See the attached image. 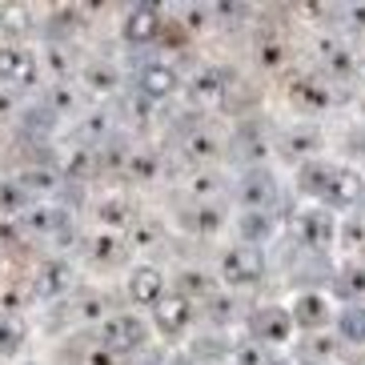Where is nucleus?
I'll return each mask as SVG.
<instances>
[{"label": "nucleus", "mask_w": 365, "mask_h": 365, "mask_svg": "<svg viewBox=\"0 0 365 365\" xmlns=\"http://www.w3.org/2000/svg\"><path fill=\"white\" fill-rule=\"evenodd\" d=\"M293 181L309 205H322L329 213H354L357 205H365V177L361 169H349V165H337V161H305L297 165Z\"/></svg>", "instance_id": "nucleus-1"}, {"label": "nucleus", "mask_w": 365, "mask_h": 365, "mask_svg": "<svg viewBox=\"0 0 365 365\" xmlns=\"http://www.w3.org/2000/svg\"><path fill=\"white\" fill-rule=\"evenodd\" d=\"M217 281H221V289L229 293H245V289H257L261 281H265V253L253 245H229L217 261Z\"/></svg>", "instance_id": "nucleus-2"}, {"label": "nucleus", "mask_w": 365, "mask_h": 365, "mask_svg": "<svg viewBox=\"0 0 365 365\" xmlns=\"http://www.w3.org/2000/svg\"><path fill=\"white\" fill-rule=\"evenodd\" d=\"M293 233H297V241L309 249L313 257H325V253H333V245H337L341 217L329 213V209H322V205L305 201L297 213H293Z\"/></svg>", "instance_id": "nucleus-3"}, {"label": "nucleus", "mask_w": 365, "mask_h": 365, "mask_svg": "<svg viewBox=\"0 0 365 365\" xmlns=\"http://www.w3.org/2000/svg\"><path fill=\"white\" fill-rule=\"evenodd\" d=\"M97 333H101V349L117 357H133L140 349H149V337H153L149 322L137 317V313H113L108 322L97 325Z\"/></svg>", "instance_id": "nucleus-4"}, {"label": "nucleus", "mask_w": 365, "mask_h": 365, "mask_svg": "<svg viewBox=\"0 0 365 365\" xmlns=\"http://www.w3.org/2000/svg\"><path fill=\"white\" fill-rule=\"evenodd\" d=\"M245 329H249V341L265 345V349H281V345L293 341L297 325H293L285 305H257V309L245 313Z\"/></svg>", "instance_id": "nucleus-5"}, {"label": "nucleus", "mask_w": 365, "mask_h": 365, "mask_svg": "<svg viewBox=\"0 0 365 365\" xmlns=\"http://www.w3.org/2000/svg\"><path fill=\"white\" fill-rule=\"evenodd\" d=\"M289 317H293V325H297L301 333H325L333 322H337V301L329 297L325 289H297L289 297Z\"/></svg>", "instance_id": "nucleus-6"}, {"label": "nucleus", "mask_w": 365, "mask_h": 365, "mask_svg": "<svg viewBox=\"0 0 365 365\" xmlns=\"http://www.w3.org/2000/svg\"><path fill=\"white\" fill-rule=\"evenodd\" d=\"M41 76V56L29 44H0V88H33Z\"/></svg>", "instance_id": "nucleus-7"}, {"label": "nucleus", "mask_w": 365, "mask_h": 365, "mask_svg": "<svg viewBox=\"0 0 365 365\" xmlns=\"http://www.w3.org/2000/svg\"><path fill=\"white\" fill-rule=\"evenodd\" d=\"M125 297L137 309H157L169 297V281H165V273L153 261H140V265L129 269V277H125Z\"/></svg>", "instance_id": "nucleus-8"}, {"label": "nucleus", "mask_w": 365, "mask_h": 365, "mask_svg": "<svg viewBox=\"0 0 365 365\" xmlns=\"http://www.w3.org/2000/svg\"><path fill=\"white\" fill-rule=\"evenodd\" d=\"M24 233L29 237H44V241H53V245H68L76 237L73 229V217L61 209V205H33L29 213H24Z\"/></svg>", "instance_id": "nucleus-9"}, {"label": "nucleus", "mask_w": 365, "mask_h": 365, "mask_svg": "<svg viewBox=\"0 0 365 365\" xmlns=\"http://www.w3.org/2000/svg\"><path fill=\"white\" fill-rule=\"evenodd\" d=\"M237 193H241V205L245 209H257V213H273L281 201V181L277 173L261 165V169H245V177L237 181Z\"/></svg>", "instance_id": "nucleus-10"}, {"label": "nucleus", "mask_w": 365, "mask_h": 365, "mask_svg": "<svg viewBox=\"0 0 365 365\" xmlns=\"http://www.w3.org/2000/svg\"><path fill=\"white\" fill-rule=\"evenodd\" d=\"M229 153H233L241 165H249V169H261V165H269V157L277 153V140L269 137V129H261V125L245 120V125H237V129H233Z\"/></svg>", "instance_id": "nucleus-11"}, {"label": "nucleus", "mask_w": 365, "mask_h": 365, "mask_svg": "<svg viewBox=\"0 0 365 365\" xmlns=\"http://www.w3.org/2000/svg\"><path fill=\"white\" fill-rule=\"evenodd\" d=\"M193 322H197V305L193 301H185V297H177V293H169V297L153 309V329L161 333L165 341H181V337H189Z\"/></svg>", "instance_id": "nucleus-12"}, {"label": "nucleus", "mask_w": 365, "mask_h": 365, "mask_svg": "<svg viewBox=\"0 0 365 365\" xmlns=\"http://www.w3.org/2000/svg\"><path fill=\"white\" fill-rule=\"evenodd\" d=\"M273 140H277V153L289 165L317 161V157H322V145H325L317 125H289V129H281V137H273Z\"/></svg>", "instance_id": "nucleus-13"}, {"label": "nucleus", "mask_w": 365, "mask_h": 365, "mask_svg": "<svg viewBox=\"0 0 365 365\" xmlns=\"http://www.w3.org/2000/svg\"><path fill=\"white\" fill-rule=\"evenodd\" d=\"M177 88H181V73L169 61H145L137 68V97L157 105V101H169Z\"/></svg>", "instance_id": "nucleus-14"}, {"label": "nucleus", "mask_w": 365, "mask_h": 365, "mask_svg": "<svg viewBox=\"0 0 365 365\" xmlns=\"http://www.w3.org/2000/svg\"><path fill=\"white\" fill-rule=\"evenodd\" d=\"M229 85H233V73L225 65H197V73L189 76V97L197 105H217V101H225Z\"/></svg>", "instance_id": "nucleus-15"}, {"label": "nucleus", "mask_w": 365, "mask_h": 365, "mask_svg": "<svg viewBox=\"0 0 365 365\" xmlns=\"http://www.w3.org/2000/svg\"><path fill=\"white\" fill-rule=\"evenodd\" d=\"M181 157L193 165L197 173H201V169H213L217 157H221V137H217V129H209V125L185 129V137H181Z\"/></svg>", "instance_id": "nucleus-16"}, {"label": "nucleus", "mask_w": 365, "mask_h": 365, "mask_svg": "<svg viewBox=\"0 0 365 365\" xmlns=\"http://www.w3.org/2000/svg\"><path fill=\"white\" fill-rule=\"evenodd\" d=\"M165 33V16L157 4H137V9L125 12V24H120V36L129 44H153Z\"/></svg>", "instance_id": "nucleus-17"}, {"label": "nucleus", "mask_w": 365, "mask_h": 365, "mask_svg": "<svg viewBox=\"0 0 365 365\" xmlns=\"http://www.w3.org/2000/svg\"><path fill=\"white\" fill-rule=\"evenodd\" d=\"M93 217H97L101 233H125V229L137 225V209L125 193H105L93 205Z\"/></svg>", "instance_id": "nucleus-18"}, {"label": "nucleus", "mask_w": 365, "mask_h": 365, "mask_svg": "<svg viewBox=\"0 0 365 365\" xmlns=\"http://www.w3.org/2000/svg\"><path fill=\"white\" fill-rule=\"evenodd\" d=\"M73 281H76V273L68 265V257H44L33 277V293L36 297H65L73 289Z\"/></svg>", "instance_id": "nucleus-19"}, {"label": "nucleus", "mask_w": 365, "mask_h": 365, "mask_svg": "<svg viewBox=\"0 0 365 365\" xmlns=\"http://www.w3.org/2000/svg\"><path fill=\"white\" fill-rule=\"evenodd\" d=\"M329 297L345 305H365V257H349L329 281Z\"/></svg>", "instance_id": "nucleus-20"}, {"label": "nucleus", "mask_w": 365, "mask_h": 365, "mask_svg": "<svg viewBox=\"0 0 365 365\" xmlns=\"http://www.w3.org/2000/svg\"><path fill=\"white\" fill-rule=\"evenodd\" d=\"M177 221H181V229L201 233V237H213L217 229H225V213H221L217 201H185Z\"/></svg>", "instance_id": "nucleus-21"}, {"label": "nucleus", "mask_w": 365, "mask_h": 365, "mask_svg": "<svg viewBox=\"0 0 365 365\" xmlns=\"http://www.w3.org/2000/svg\"><path fill=\"white\" fill-rule=\"evenodd\" d=\"M237 233H241V245L261 249V245H269V241L281 233V225H277V217H273V213L241 209V213H237Z\"/></svg>", "instance_id": "nucleus-22"}, {"label": "nucleus", "mask_w": 365, "mask_h": 365, "mask_svg": "<svg viewBox=\"0 0 365 365\" xmlns=\"http://www.w3.org/2000/svg\"><path fill=\"white\" fill-rule=\"evenodd\" d=\"M317 53H322V65L329 76H357V56H354V48L345 44V36L325 33L322 44H317Z\"/></svg>", "instance_id": "nucleus-23"}, {"label": "nucleus", "mask_w": 365, "mask_h": 365, "mask_svg": "<svg viewBox=\"0 0 365 365\" xmlns=\"http://www.w3.org/2000/svg\"><path fill=\"white\" fill-rule=\"evenodd\" d=\"M289 93H293V105H297V108H309V113H322V108L333 105L329 85H325L322 76H313V73L293 76V81H289Z\"/></svg>", "instance_id": "nucleus-24"}, {"label": "nucleus", "mask_w": 365, "mask_h": 365, "mask_svg": "<svg viewBox=\"0 0 365 365\" xmlns=\"http://www.w3.org/2000/svg\"><path fill=\"white\" fill-rule=\"evenodd\" d=\"M85 253L93 257V265H120V261L129 257V241L120 233H93L85 241Z\"/></svg>", "instance_id": "nucleus-25"}, {"label": "nucleus", "mask_w": 365, "mask_h": 365, "mask_svg": "<svg viewBox=\"0 0 365 365\" xmlns=\"http://www.w3.org/2000/svg\"><path fill=\"white\" fill-rule=\"evenodd\" d=\"M16 181L24 185V193L29 197H48L61 189V169L48 161H36V165H24L21 173H16Z\"/></svg>", "instance_id": "nucleus-26"}, {"label": "nucleus", "mask_w": 365, "mask_h": 365, "mask_svg": "<svg viewBox=\"0 0 365 365\" xmlns=\"http://www.w3.org/2000/svg\"><path fill=\"white\" fill-rule=\"evenodd\" d=\"M81 81H85V88L93 97H113L120 88V68L113 65V61H88V65L81 68Z\"/></svg>", "instance_id": "nucleus-27"}, {"label": "nucleus", "mask_w": 365, "mask_h": 365, "mask_svg": "<svg viewBox=\"0 0 365 365\" xmlns=\"http://www.w3.org/2000/svg\"><path fill=\"white\" fill-rule=\"evenodd\" d=\"M73 317L76 322H108V317H113V309H108V297L101 289H76L73 293Z\"/></svg>", "instance_id": "nucleus-28"}, {"label": "nucleus", "mask_w": 365, "mask_h": 365, "mask_svg": "<svg viewBox=\"0 0 365 365\" xmlns=\"http://www.w3.org/2000/svg\"><path fill=\"white\" fill-rule=\"evenodd\" d=\"M333 329L345 345H365V305H341Z\"/></svg>", "instance_id": "nucleus-29"}, {"label": "nucleus", "mask_w": 365, "mask_h": 365, "mask_svg": "<svg viewBox=\"0 0 365 365\" xmlns=\"http://www.w3.org/2000/svg\"><path fill=\"white\" fill-rule=\"evenodd\" d=\"M29 341V325L16 313H0V357H16Z\"/></svg>", "instance_id": "nucleus-30"}, {"label": "nucleus", "mask_w": 365, "mask_h": 365, "mask_svg": "<svg viewBox=\"0 0 365 365\" xmlns=\"http://www.w3.org/2000/svg\"><path fill=\"white\" fill-rule=\"evenodd\" d=\"M337 245L345 253H365V205H357L354 213L341 217V233H337Z\"/></svg>", "instance_id": "nucleus-31"}, {"label": "nucleus", "mask_w": 365, "mask_h": 365, "mask_svg": "<svg viewBox=\"0 0 365 365\" xmlns=\"http://www.w3.org/2000/svg\"><path fill=\"white\" fill-rule=\"evenodd\" d=\"M33 209V197L24 193V185L12 177V181H0V217H16Z\"/></svg>", "instance_id": "nucleus-32"}, {"label": "nucleus", "mask_w": 365, "mask_h": 365, "mask_svg": "<svg viewBox=\"0 0 365 365\" xmlns=\"http://www.w3.org/2000/svg\"><path fill=\"white\" fill-rule=\"evenodd\" d=\"M125 173H129L133 181H153L157 173H161V153L153 149H133L129 161H125Z\"/></svg>", "instance_id": "nucleus-33"}, {"label": "nucleus", "mask_w": 365, "mask_h": 365, "mask_svg": "<svg viewBox=\"0 0 365 365\" xmlns=\"http://www.w3.org/2000/svg\"><path fill=\"white\" fill-rule=\"evenodd\" d=\"M41 105L53 113L56 120L65 117V113H73L76 108V93H73V85H65V81H56L53 88H48V97H41Z\"/></svg>", "instance_id": "nucleus-34"}, {"label": "nucleus", "mask_w": 365, "mask_h": 365, "mask_svg": "<svg viewBox=\"0 0 365 365\" xmlns=\"http://www.w3.org/2000/svg\"><path fill=\"white\" fill-rule=\"evenodd\" d=\"M217 189H221L217 169H201L189 177V201H217Z\"/></svg>", "instance_id": "nucleus-35"}, {"label": "nucleus", "mask_w": 365, "mask_h": 365, "mask_svg": "<svg viewBox=\"0 0 365 365\" xmlns=\"http://www.w3.org/2000/svg\"><path fill=\"white\" fill-rule=\"evenodd\" d=\"M269 361H273V354H269L265 345H257V341L233 345V365H269Z\"/></svg>", "instance_id": "nucleus-36"}, {"label": "nucleus", "mask_w": 365, "mask_h": 365, "mask_svg": "<svg viewBox=\"0 0 365 365\" xmlns=\"http://www.w3.org/2000/svg\"><path fill=\"white\" fill-rule=\"evenodd\" d=\"M129 233H133V249H149V245H157V241L165 237V229L157 225V221H137Z\"/></svg>", "instance_id": "nucleus-37"}, {"label": "nucleus", "mask_w": 365, "mask_h": 365, "mask_svg": "<svg viewBox=\"0 0 365 365\" xmlns=\"http://www.w3.org/2000/svg\"><path fill=\"white\" fill-rule=\"evenodd\" d=\"M44 61H48V68H53L56 76H65L68 68H73L68 65V53L61 48V44H48V48H44Z\"/></svg>", "instance_id": "nucleus-38"}, {"label": "nucleus", "mask_w": 365, "mask_h": 365, "mask_svg": "<svg viewBox=\"0 0 365 365\" xmlns=\"http://www.w3.org/2000/svg\"><path fill=\"white\" fill-rule=\"evenodd\" d=\"M341 21H345V29H349V33H365V9H361V4L345 9V12H341Z\"/></svg>", "instance_id": "nucleus-39"}, {"label": "nucleus", "mask_w": 365, "mask_h": 365, "mask_svg": "<svg viewBox=\"0 0 365 365\" xmlns=\"http://www.w3.org/2000/svg\"><path fill=\"white\" fill-rule=\"evenodd\" d=\"M16 113V97H12L9 88H0V120H9Z\"/></svg>", "instance_id": "nucleus-40"}, {"label": "nucleus", "mask_w": 365, "mask_h": 365, "mask_svg": "<svg viewBox=\"0 0 365 365\" xmlns=\"http://www.w3.org/2000/svg\"><path fill=\"white\" fill-rule=\"evenodd\" d=\"M354 140H357V153H361V161H365V125L354 129Z\"/></svg>", "instance_id": "nucleus-41"}, {"label": "nucleus", "mask_w": 365, "mask_h": 365, "mask_svg": "<svg viewBox=\"0 0 365 365\" xmlns=\"http://www.w3.org/2000/svg\"><path fill=\"white\" fill-rule=\"evenodd\" d=\"M165 365H197V361H193V357H189V354H173V357H169V361H165Z\"/></svg>", "instance_id": "nucleus-42"}, {"label": "nucleus", "mask_w": 365, "mask_h": 365, "mask_svg": "<svg viewBox=\"0 0 365 365\" xmlns=\"http://www.w3.org/2000/svg\"><path fill=\"white\" fill-rule=\"evenodd\" d=\"M24 365H36V361H24Z\"/></svg>", "instance_id": "nucleus-43"}, {"label": "nucleus", "mask_w": 365, "mask_h": 365, "mask_svg": "<svg viewBox=\"0 0 365 365\" xmlns=\"http://www.w3.org/2000/svg\"><path fill=\"white\" fill-rule=\"evenodd\" d=\"M361 177H365V169H361Z\"/></svg>", "instance_id": "nucleus-44"}, {"label": "nucleus", "mask_w": 365, "mask_h": 365, "mask_svg": "<svg viewBox=\"0 0 365 365\" xmlns=\"http://www.w3.org/2000/svg\"><path fill=\"white\" fill-rule=\"evenodd\" d=\"M361 257H365V253H361Z\"/></svg>", "instance_id": "nucleus-45"}]
</instances>
